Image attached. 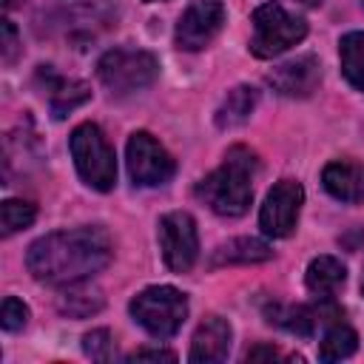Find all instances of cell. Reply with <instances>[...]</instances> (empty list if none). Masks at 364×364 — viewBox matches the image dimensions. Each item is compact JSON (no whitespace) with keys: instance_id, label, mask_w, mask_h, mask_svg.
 Segmentation results:
<instances>
[{"instance_id":"obj_2","label":"cell","mask_w":364,"mask_h":364,"mask_svg":"<svg viewBox=\"0 0 364 364\" xmlns=\"http://www.w3.org/2000/svg\"><path fill=\"white\" fill-rule=\"evenodd\" d=\"M256 156L245 145L228 148L222 165L196 185V196L219 216H242L253 199Z\"/></svg>"},{"instance_id":"obj_16","label":"cell","mask_w":364,"mask_h":364,"mask_svg":"<svg viewBox=\"0 0 364 364\" xmlns=\"http://www.w3.org/2000/svg\"><path fill=\"white\" fill-rule=\"evenodd\" d=\"M259 102V91L253 85H236L228 91V97L222 100V105L216 108V125L219 128H236L242 122L250 119L253 108Z\"/></svg>"},{"instance_id":"obj_31","label":"cell","mask_w":364,"mask_h":364,"mask_svg":"<svg viewBox=\"0 0 364 364\" xmlns=\"http://www.w3.org/2000/svg\"><path fill=\"white\" fill-rule=\"evenodd\" d=\"M145 3H151V0H145Z\"/></svg>"},{"instance_id":"obj_8","label":"cell","mask_w":364,"mask_h":364,"mask_svg":"<svg viewBox=\"0 0 364 364\" xmlns=\"http://www.w3.org/2000/svg\"><path fill=\"white\" fill-rule=\"evenodd\" d=\"M301 202H304V191L296 179H282L276 182L267 196L264 205L259 210V228L262 233L273 236V239H284L296 230L299 213H301Z\"/></svg>"},{"instance_id":"obj_18","label":"cell","mask_w":364,"mask_h":364,"mask_svg":"<svg viewBox=\"0 0 364 364\" xmlns=\"http://www.w3.org/2000/svg\"><path fill=\"white\" fill-rule=\"evenodd\" d=\"M57 307L71 318H85V316H94L97 310H102V293L97 287L85 284V279H82V282L65 284Z\"/></svg>"},{"instance_id":"obj_14","label":"cell","mask_w":364,"mask_h":364,"mask_svg":"<svg viewBox=\"0 0 364 364\" xmlns=\"http://www.w3.org/2000/svg\"><path fill=\"white\" fill-rule=\"evenodd\" d=\"M321 182L330 196L341 202H361L364 199V171L355 162L336 159L321 171Z\"/></svg>"},{"instance_id":"obj_13","label":"cell","mask_w":364,"mask_h":364,"mask_svg":"<svg viewBox=\"0 0 364 364\" xmlns=\"http://www.w3.org/2000/svg\"><path fill=\"white\" fill-rule=\"evenodd\" d=\"M267 321L279 324L282 330L287 333H296V336H313L316 327L321 321H327V316H338L336 307H307V304H290V307H282V304H273L267 310Z\"/></svg>"},{"instance_id":"obj_23","label":"cell","mask_w":364,"mask_h":364,"mask_svg":"<svg viewBox=\"0 0 364 364\" xmlns=\"http://www.w3.org/2000/svg\"><path fill=\"white\" fill-rule=\"evenodd\" d=\"M26 321H28V307H26L20 299L9 296V299L3 301V313H0V324H3V330L17 333V330L26 327Z\"/></svg>"},{"instance_id":"obj_22","label":"cell","mask_w":364,"mask_h":364,"mask_svg":"<svg viewBox=\"0 0 364 364\" xmlns=\"http://www.w3.org/2000/svg\"><path fill=\"white\" fill-rule=\"evenodd\" d=\"M37 210L31 202H23V199H6L3 208H0V225H3V236H11L23 228H28L34 222Z\"/></svg>"},{"instance_id":"obj_4","label":"cell","mask_w":364,"mask_h":364,"mask_svg":"<svg viewBox=\"0 0 364 364\" xmlns=\"http://www.w3.org/2000/svg\"><path fill=\"white\" fill-rule=\"evenodd\" d=\"M131 316L154 338H171L176 336V330L188 316V299L168 284L145 287L131 299Z\"/></svg>"},{"instance_id":"obj_29","label":"cell","mask_w":364,"mask_h":364,"mask_svg":"<svg viewBox=\"0 0 364 364\" xmlns=\"http://www.w3.org/2000/svg\"><path fill=\"white\" fill-rule=\"evenodd\" d=\"M299 3H304V6H316V3H321V0H299Z\"/></svg>"},{"instance_id":"obj_25","label":"cell","mask_w":364,"mask_h":364,"mask_svg":"<svg viewBox=\"0 0 364 364\" xmlns=\"http://www.w3.org/2000/svg\"><path fill=\"white\" fill-rule=\"evenodd\" d=\"M0 51H3V63H14L17 54H20L17 28L9 20H0Z\"/></svg>"},{"instance_id":"obj_17","label":"cell","mask_w":364,"mask_h":364,"mask_svg":"<svg viewBox=\"0 0 364 364\" xmlns=\"http://www.w3.org/2000/svg\"><path fill=\"white\" fill-rule=\"evenodd\" d=\"M273 256L270 245L253 236L230 239L213 253V264H253V262H267Z\"/></svg>"},{"instance_id":"obj_1","label":"cell","mask_w":364,"mask_h":364,"mask_svg":"<svg viewBox=\"0 0 364 364\" xmlns=\"http://www.w3.org/2000/svg\"><path fill=\"white\" fill-rule=\"evenodd\" d=\"M111 256L114 247L102 228H74L40 236L28 247L26 264L37 282L65 287L100 273Z\"/></svg>"},{"instance_id":"obj_7","label":"cell","mask_w":364,"mask_h":364,"mask_svg":"<svg viewBox=\"0 0 364 364\" xmlns=\"http://www.w3.org/2000/svg\"><path fill=\"white\" fill-rule=\"evenodd\" d=\"M159 250L173 273H185L193 267L199 256V233L191 213L171 210L159 219Z\"/></svg>"},{"instance_id":"obj_20","label":"cell","mask_w":364,"mask_h":364,"mask_svg":"<svg viewBox=\"0 0 364 364\" xmlns=\"http://www.w3.org/2000/svg\"><path fill=\"white\" fill-rule=\"evenodd\" d=\"M338 54H341V71H344L347 82L353 88L364 91V31L344 34Z\"/></svg>"},{"instance_id":"obj_9","label":"cell","mask_w":364,"mask_h":364,"mask_svg":"<svg viewBox=\"0 0 364 364\" xmlns=\"http://www.w3.org/2000/svg\"><path fill=\"white\" fill-rule=\"evenodd\" d=\"M125 156H128V173H131V179L136 185H145V188L165 185L173 176V171H176L171 154L148 131L131 134Z\"/></svg>"},{"instance_id":"obj_30","label":"cell","mask_w":364,"mask_h":364,"mask_svg":"<svg viewBox=\"0 0 364 364\" xmlns=\"http://www.w3.org/2000/svg\"><path fill=\"white\" fill-rule=\"evenodd\" d=\"M361 293H364V273H361Z\"/></svg>"},{"instance_id":"obj_28","label":"cell","mask_w":364,"mask_h":364,"mask_svg":"<svg viewBox=\"0 0 364 364\" xmlns=\"http://www.w3.org/2000/svg\"><path fill=\"white\" fill-rule=\"evenodd\" d=\"M23 0H3V9H17Z\"/></svg>"},{"instance_id":"obj_24","label":"cell","mask_w":364,"mask_h":364,"mask_svg":"<svg viewBox=\"0 0 364 364\" xmlns=\"http://www.w3.org/2000/svg\"><path fill=\"white\" fill-rule=\"evenodd\" d=\"M82 350L94 361H108L111 358V333L108 330H91L82 336Z\"/></svg>"},{"instance_id":"obj_12","label":"cell","mask_w":364,"mask_h":364,"mask_svg":"<svg viewBox=\"0 0 364 364\" xmlns=\"http://www.w3.org/2000/svg\"><path fill=\"white\" fill-rule=\"evenodd\" d=\"M230 324L219 316H208L196 333H193V341H191V353L188 358L193 364H216V361H225L228 358V350H230Z\"/></svg>"},{"instance_id":"obj_19","label":"cell","mask_w":364,"mask_h":364,"mask_svg":"<svg viewBox=\"0 0 364 364\" xmlns=\"http://www.w3.org/2000/svg\"><path fill=\"white\" fill-rule=\"evenodd\" d=\"M91 97V88L80 80H63V77H51L48 85V105L54 119H63L68 111H74L77 105H82Z\"/></svg>"},{"instance_id":"obj_10","label":"cell","mask_w":364,"mask_h":364,"mask_svg":"<svg viewBox=\"0 0 364 364\" xmlns=\"http://www.w3.org/2000/svg\"><path fill=\"white\" fill-rule=\"evenodd\" d=\"M222 26H225V6L219 0H196L182 11L173 37L179 48L199 51L222 31Z\"/></svg>"},{"instance_id":"obj_27","label":"cell","mask_w":364,"mask_h":364,"mask_svg":"<svg viewBox=\"0 0 364 364\" xmlns=\"http://www.w3.org/2000/svg\"><path fill=\"white\" fill-rule=\"evenodd\" d=\"M279 355V350L276 347H270V344H259V347H253V350H247V361H259V358H276Z\"/></svg>"},{"instance_id":"obj_21","label":"cell","mask_w":364,"mask_h":364,"mask_svg":"<svg viewBox=\"0 0 364 364\" xmlns=\"http://www.w3.org/2000/svg\"><path fill=\"white\" fill-rule=\"evenodd\" d=\"M355 347H358L355 330L338 321L324 333V338L318 344V358L321 361H341V358H350L355 353Z\"/></svg>"},{"instance_id":"obj_11","label":"cell","mask_w":364,"mask_h":364,"mask_svg":"<svg viewBox=\"0 0 364 364\" xmlns=\"http://www.w3.org/2000/svg\"><path fill=\"white\" fill-rule=\"evenodd\" d=\"M318 80H321V65L310 54L290 60L267 74V82L284 97H310L318 88Z\"/></svg>"},{"instance_id":"obj_3","label":"cell","mask_w":364,"mask_h":364,"mask_svg":"<svg viewBox=\"0 0 364 364\" xmlns=\"http://www.w3.org/2000/svg\"><path fill=\"white\" fill-rule=\"evenodd\" d=\"M77 173L82 176L85 185H91L94 191H111L117 182V159H114V148L108 145L105 134L100 131V125L94 122H82L71 131L68 139Z\"/></svg>"},{"instance_id":"obj_26","label":"cell","mask_w":364,"mask_h":364,"mask_svg":"<svg viewBox=\"0 0 364 364\" xmlns=\"http://www.w3.org/2000/svg\"><path fill=\"white\" fill-rule=\"evenodd\" d=\"M128 361H176V353L171 350H154V347H142V350H134L128 355Z\"/></svg>"},{"instance_id":"obj_5","label":"cell","mask_w":364,"mask_h":364,"mask_svg":"<svg viewBox=\"0 0 364 364\" xmlns=\"http://www.w3.org/2000/svg\"><path fill=\"white\" fill-rule=\"evenodd\" d=\"M307 34V23L296 14H290L279 3H264L253 11V37H250V51L256 57H276L287 51L290 46L301 43Z\"/></svg>"},{"instance_id":"obj_6","label":"cell","mask_w":364,"mask_h":364,"mask_svg":"<svg viewBox=\"0 0 364 364\" xmlns=\"http://www.w3.org/2000/svg\"><path fill=\"white\" fill-rule=\"evenodd\" d=\"M159 74V63L154 54L139 48H111L97 63V77L111 94H131L148 88Z\"/></svg>"},{"instance_id":"obj_15","label":"cell","mask_w":364,"mask_h":364,"mask_svg":"<svg viewBox=\"0 0 364 364\" xmlns=\"http://www.w3.org/2000/svg\"><path fill=\"white\" fill-rule=\"evenodd\" d=\"M347 279V270L338 259L333 256H316L310 264H307V273H304V282H307V290L318 299V301H330L338 287L344 284Z\"/></svg>"}]
</instances>
